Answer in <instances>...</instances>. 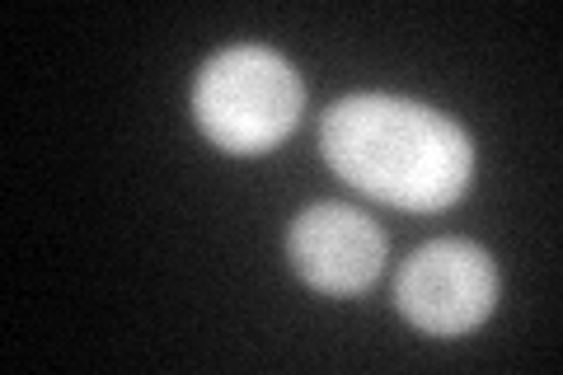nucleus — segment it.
<instances>
[{
	"label": "nucleus",
	"instance_id": "nucleus-3",
	"mask_svg": "<svg viewBox=\"0 0 563 375\" xmlns=\"http://www.w3.org/2000/svg\"><path fill=\"white\" fill-rule=\"evenodd\" d=\"M395 306L422 333H470L498 306V267L470 240H432L399 267Z\"/></svg>",
	"mask_w": 563,
	"mask_h": 375
},
{
	"label": "nucleus",
	"instance_id": "nucleus-4",
	"mask_svg": "<svg viewBox=\"0 0 563 375\" xmlns=\"http://www.w3.org/2000/svg\"><path fill=\"white\" fill-rule=\"evenodd\" d=\"M287 258L314 291L357 296L380 277L385 235L366 211L347 202H320L291 221Z\"/></svg>",
	"mask_w": 563,
	"mask_h": 375
},
{
	"label": "nucleus",
	"instance_id": "nucleus-2",
	"mask_svg": "<svg viewBox=\"0 0 563 375\" xmlns=\"http://www.w3.org/2000/svg\"><path fill=\"white\" fill-rule=\"evenodd\" d=\"M306 103L301 76L282 52L240 43L217 52L192 89V113L207 141L231 155H263L296 128Z\"/></svg>",
	"mask_w": 563,
	"mask_h": 375
},
{
	"label": "nucleus",
	"instance_id": "nucleus-1",
	"mask_svg": "<svg viewBox=\"0 0 563 375\" xmlns=\"http://www.w3.org/2000/svg\"><path fill=\"white\" fill-rule=\"evenodd\" d=\"M329 169L404 211H442L465 198L474 141L461 122L390 95H352L320 128Z\"/></svg>",
	"mask_w": 563,
	"mask_h": 375
}]
</instances>
